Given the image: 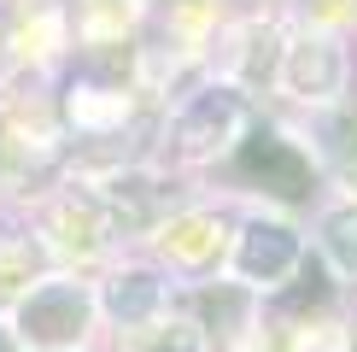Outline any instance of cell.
I'll return each mask as SVG.
<instances>
[{
  "instance_id": "obj_9",
  "label": "cell",
  "mask_w": 357,
  "mask_h": 352,
  "mask_svg": "<svg viewBox=\"0 0 357 352\" xmlns=\"http://www.w3.org/2000/svg\"><path fill=\"white\" fill-rule=\"evenodd\" d=\"M328 253L346 264V270H357V212H334L328 217Z\"/></svg>"
},
{
  "instance_id": "obj_4",
  "label": "cell",
  "mask_w": 357,
  "mask_h": 352,
  "mask_svg": "<svg viewBox=\"0 0 357 352\" xmlns=\"http://www.w3.org/2000/svg\"><path fill=\"white\" fill-rule=\"evenodd\" d=\"M293 264H299V241H293V229L281 223H252L246 241H241V270L252 282H275V276H287Z\"/></svg>"
},
{
  "instance_id": "obj_5",
  "label": "cell",
  "mask_w": 357,
  "mask_h": 352,
  "mask_svg": "<svg viewBox=\"0 0 357 352\" xmlns=\"http://www.w3.org/2000/svg\"><path fill=\"white\" fill-rule=\"evenodd\" d=\"M106 311L123 323V329H141V323L158 311V282H153L146 270H123V276H112V288H106Z\"/></svg>"
},
{
  "instance_id": "obj_12",
  "label": "cell",
  "mask_w": 357,
  "mask_h": 352,
  "mask_svg": "<svg viewBox=\"0 0 357 352\" xmlns=\"http://www.w3.org/2000/svg\"><path fill=\"white\" fill-rule=\"evenodd\" d=\"M199 235H205V223H182V229H176V253H182V258H199L205 253V247H211V241H199Z\"/></svg>"
},
{
  "instance_id": "obj_11",
  "label": "cell",
  "mask_w": 357,
  "mask_h": 352,
  "mask_svg": "<svg viewBox=\"0 0 357 352\" xmlns=\"http://www.w3.org/2000/svg\"><path fill=\"white\" fill-rule=\"evenodd\" d=\"M59 223L65 229H94V205H65V212H59ZM70 247H94V235H70Z\"/></svg>"
},
{
  "instance_id": "obj_1",
  "label": "cell",
  "mask_w": 357,
  "mask_h": 352,
  "mask_svg": "<svg viewBox=\"0 0 357 352\" xmlns=\"http://www.w3.org/2000/svg\"><path fill=\"white\" fill-rule=\"evenodd\" d=\"M18 329H24L29 346H47V352L70 346V341L88 329V293L70 288V282L36 288V293L24 300V311H18Z\"/></svg>"
},
{
  "instance_id": "obj_6",
  "label": "cell",
  "mask_w": 357,
  "mask_h": 352,
  "mask_svg": "<svg viewBox=\"0 0 357 352\" xmlns=\"http://www.w3.org/2000/svg\"><path fill=\"white\" fill-rule=\"evenodd\" d=\"M287 82L299 88V94L310 100V94H334V82H340V59H334V47H299L287 59Z\"/></svg>"
},
{
  "instance_id": "obj_13",
  "label": "cell",
  "mask_w": 357,
  "mask_h": 352,
  "mask_svg": "<svg viewBox=\"0 0 357 352\" xmlns=\"http://www.w3.org/2000/svg\"><path fill=\"white\" fill-rule=\"evenodd\" d=\"M0 352H18V341H12V335H6V329H0Z\"/></svg>"
},
{
  "instance_id": "obj_3",
  "label": "cell",
  "mask_w": 357,
  "mask_h": 352,
  "mask_svg": "<svg viewBox=\"0 0 357 352\" xmlns=\"http://www.w3.org/2000/svg\"><path fill=\"white\" fill-rule=\"evenodd\" d=\"M234 129H241V100L217 88V94H199V100L182 112L176 141H182V153H211V147H222Z\"/></svg>"
},
{
  "instance_id": "obj_10",
  "label": "cell",
  "mask_w": 357,
  "mask_h": 352,
  "mask_svg": "<svg viewBox=\"0 0 357 352\" xmlns=\"http://www.w3.org/2000/svg\"><path fill=\"white\" fill-rule=\"evenodd\" d=\"M205 317L217 323V329H234V323H241V293H205Z\"/></svg>"
},
{
  "instance_id": "obj_8",
  "label": "cell",
  "mask_w": 357,
  "mask_h": 352,
  "mask_svg": "<svg viewBox=\"0 0 357 352\" xmlns=\"http://www.w3.org/2000/svg\"><path fill=\"white\" fill-rule=\"evenodd\" d=\"M146 212H153V182H141V176L112 182V217H123V223H146Z\"/></svg>"
},
{
  "instance_id": "obj_7",
  "label": "cell",
  "mask_w": 357,
  "mask_h": 352,
  "mask_svg": "<svg viewBox=\"0 0 357 352\" xmlns=\"http://www.w3.org/2000/svg\"><path fill=\"white\" fill-rule=\"evenodd\" d=\"M36 270H41V253H36V247L18 241V235H0V293L24 288Z\"/></svg>"
},
{
  "instance_id": "obj_2",
  "label": "cell",
  "mask_w": 357,
  "mask_h": 352,
  "mask_svg": "<svg viewBox=\"0 0 357 352\" xmlns=\"http://www.w3.org/2000/svg\"><path fill=\"white\" fill-rule=\"evenodd\" d=\"M241 170L252 182H264L275 200H305L310 194V165L299 147H287L281 135H252L241 147Z\"/></svg>"
}]
</instances>
